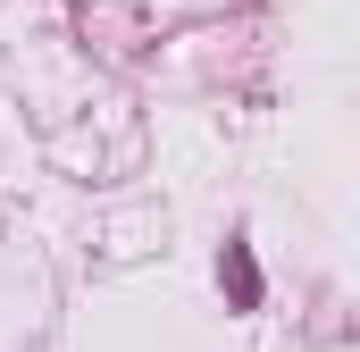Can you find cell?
I'll return each mask as SVG.
<instances>
[{
  "label": "cell",
  "instance_id": "6da1fadb",
  "mask_svg": "<svg viewBox=\"0 0 360 352\" xmlns=\"http://www.w3.org/2000/svg\"><path fill=\"white\" fill-rule=\"evenodd\" d=\"M226 277H235V302L252 310V302H260V268H252V252H243V244H226Z\"/></svg>",
  "mask_w": 360,
  "mask_h": 352
}]
</instances>
